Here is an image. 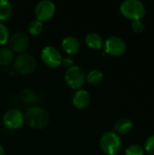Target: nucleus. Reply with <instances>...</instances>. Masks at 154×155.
<instances>
[{
	"label": "nucleus",
	"mask_w": 154,
	"mask_h": 155,
	"mask_svg": "<svg viewBox=\"0 0 154 155\" xmlns=\"http://www.w3.org/2000/svg\"><path fill=\"white\" fill-rule=\"evenodd\" d=\"M27 124L34 129H43L49 124V113L43 107L32 106L28 108L25 114Z\"/></svg>",
	"instance_id": "obj_1"
},
{
	"label": "nucleus",
	"mask_w": 154,
	"mask_h": 155,
	"mask_svg": "<svg viewBox=\"0 0 154 155\" xmlns=\"http://www.w3.org/2000/svg\"><path fill=\"white\" fill-rule=\"evenodd\" d=\"M122 15L133 21L143 18L146 14L144 4L140 0H125L120 5Z\"/></svg>",
	"instance_id": "obj_2"
},
{
	"label": "nucleus",
	"mask_w": 154,
	"mask_h": 155,
	"mask_svg": "<svg viewBox=\"0 0 154 155\" xmlns=\"http://www.w3.org/2000/svg\"><path fill=\"white\" fill-rule=\"evenodd\" d=\"M122 139L114 132L104 133L100 139V146L107 155H117L122 150Z\"/></svg>",
	"instance_id": "obj_3"
},
{
	"label": "nucleus",
	"mask_w": 154,
	"mask_h": 155,
	"mask_svg": "<svg viewBox=\"0 0 154 155\" xmlns=\"http://www.w3.org/2000/svg\"><path fill=\"white\" fill-rule=\"evenodd\" d=\"M37 63L35 58L26 53H22L18 54L14 61L15 70L21 74H30L34 73L36 69Z\"/></svg>",
	"instance_id": "obj_4"
},
{
	"label": "nucleus",
	"mask_w": 154,
	"mask_h": 155,
	"mask_svg": "<svg viewBox=\"0 0 154 155\" xmlns=\"http://www.w3.org/2000/svg\"><path fill=\"white\" fill-rule=\"evenodd\" d=\"M64 80L66 84L72 89H80L86 81L84 71L77 65H74L67 69L64 74Z\"/></svg>",
	"instance_id": "obj_5"
},
{
	"label": "nucleus",
	"mask_w": 154,
	"mask_h": 155,
	"mask_svg": "<svg viewBox=\"0 0 154 155\" xmlns=\"http://www.w3.org/2000/svg\"><path fill=\"white\" fill-rule=\"evenodd\" d=\"M106 54L113 56L123 55L126 51V43L123 38L117 35L109 36L103 44Z\"/></svg>",
	"instance_id": "obj_6"
},
{
	"label": "nucleus",
	"mask_w": 154,
	"mask_h": 155,
	"mask_svg": "<svg viewBox=\"0 0 154 155\" xmlns=\"http://www.w3.org/2000/svg\"><path fill=\"white\" fill-rule=\"evenodd\" d=\"M25 121V115L18 109H9L3 116V124L9 130L19 129Z\"/></svg>",
	"instance_id": "obj_7"
},
{
	"label": "nucleus",
	"mask_w": 154,
	"mask_h": 155,
	"mask_svg": "<svg viewBox=\"0 0 154 155\" xmlns=\"http://www.w3.org/2000/svg\"><path fill=\"white\" fill-rule=\"evenodd\" d=\"M41 58L45 65L51 68H55L61 64L63 57L56 47L48 45L43 48L41 52Z\"/></svg>",
	"instance_id": "obj_8"
},
{
	"label": "nucleus",
	"mask_w": 154,
	"mask_h": 155,
	"mask_svg": "<svg viewBox=\"0 0 154 155\" xmlns=\"http://www.w3.org/2000/svg\"><path fill=\"white\" fill-rule=\"evenodd\" d=\"M55 13V5L50 0H42L35 5L34 14L36 19L44 22L49 20Z\"/></svg>",
	"instance_id": "obj_9"
},
{
	"label": "nucleus",
	"mask_w": 154,
	"mask_h": 155,
	"mask_svg": "<svg viewBox=\"0 0 154 155\" xmlns=\"http://www.w3.org/2000/svg\"><path fill=\"white\" fill-rule=\"evenodd\" d=\"M9 46L13 52L24 53L29 46V38L24 32H16L9 38Z\"/></svg>",
	"instance_id": "obj_10"
},
{
	"label": "nucleus",
	"mask_w": 154,
	"mask_h": 155,
	"mask_svg": "<svg viewBox=\"0 0 154 155\" xmlns=\"http://www.w3.org/2000/svg\"><path fill=\"white\" fill-rule=\"evenodd\" d=\"M73 104L79 110H84L91 104V95L88 91L84 89L77 90L72 98Z\"/></svg>",
	"instance_id": "obj_11"
},
{
	"label": "nucleus",
	"mask_w": 154,
	"mask_h": 155,
	"mask_svg": "<svg viewBox=\"0 0 154 155\" xmlns=\"http://www.w3.org/2000/svg\"><path fill=\"white\" fill-rule=\"evenodd\" d=\"M63 50L69 54H75L80 50V42L74 36H66L62 41Z\"/></svg>",
	"instance_id": "obj_12"
},
{
	"label": "nucleus",
	"mask_w": 154,
	"mask_h": 155,
	"mask_svg": "<svg viewBox=\"0 0 154 155\" xmlns=\"http://www.w3.org/2000/svg\"><path fill=\"white\" fill-rule=\"evenodd\" d=\"M85 44L87 45V46H89L92 49H95V50H99L103 46L104 41L103 39V37L94 32H91L88 33L85 35Z\"/></svg>",
	"instance_id": "obj_13"
},
{
	"label": "nucleus",
	"mask_w": 154,
	"mask_h": 155,
	"mask_svg": "<svg viewBox=\"0 0 154 155\" xmlns=\"http://www.w3.org/2000/svg\"><path fill=\"white\" fill-rule=\"evenodd\" d=\"M133 127V122L128 118H121L119 119L113 125L114 133L119 134H129Z\"/></svg>",
	"instance_id": "obj_14"
},
{
	"label": "nucleus",
	"mask_w": 154,
	"mask_h": 155,
	"mask_svg": "<svg viewBox=\"0 0 154 155\" xmlns=\"http://www.w3.org/2000/svg\"><path fill=\"white\" fill-rule=\"evenodd\" d=\"M12 5L7 0H0V21L8 20L12 15Z\"/></svg>",
	"instance_id": "obj_15"
},
{
	"label": "nucleus",
	"mask_w": 154,
	"mask_h": 155,
	"mask_svg": "<svg viewBox=\"0 0 154 155\" xmlns=\"http://www.w3.org/2000/svg\"><path fill=\"white\" fill-rule=\"evenodd\" d=\"M14 52L8 47L0 48V65H8L14 60Z\"/></svg>",
	"instance_id": "obj_16"
},
{
	"label": "nucleus",
	"mask_w": 154,
	"mask_h": 155,
	"mask_svg": "<svg viewBox=\"0 0 154 155\" xmlns=\"http://www.w3.org/2000/svg\"><path fill=\"white\" fill-rule=\"evenodd\" d=\"M103 74L98 69H93V70L90 71L88 73V74L86 75V81L91 85L99 84L103 81Z\"/></svg>",
	"instance_id": "obj_17"
},
{
	"label": "nucleus",
	"mask_w": 154,
	"mask_h": 155,
	"mask_svg": "<svg viewBox=\"0 0 154 155\" xmlns=\"http://www.w3.org/2000/svg\"><path fill=\"white\" fill-rule=\"evenodd\" d=\"M43 28H44L43 22L40 21V20H38V19H34L30 23L29 27H28V30H29V33L32 35H38L43 31Z\"/></svg>",
	"instance_id": "obj_18"
},
{
	"label": "nucleus",
	"mask_w": 154,
	"mask_h": 155,
	"mask_svg": "<svg viewBox=\"0 0 154 155\" xmlns=\"http://www.w3.org/2000/svg\"><path fill=\"white\" fill-rule=\"evenodd\" d=\"M125 155H143L144 154V149L142 145L138 143H133L128 146L125 150Z\"/></svg>",
	"instance_id": "obj_19"
},
{
	"label": "nucleus",
	"mask_w": 154,
	"mask_h": 155,
	"mask_svg": "<svg viewBox=\"0 0 154 155\" xmlns=\"http://www.w3.org/2000/svg\"><path fill=\"white\" fill-rule=\"evenodd\" d=\"M9 39V30L5 25L0 23V45H5Z\"/></svg>",
	"instance_id": "obj_20"
},
{
	"label": "nucleus",
	"mask_w": 154,
	"mask_h": 155,
	"mask_svg": "<svg viewBox=\"0 0 154 155\" xmlns=\"http://www.w3.org/2000/svg\"><path fill=\"white\" fill-rule=\"evenodd\" d=\"M144 151L150 155H154V134L149 136L144 143Z\"/></svg>",
	"instance_id": "obj_21"
},
{
	"label": "nucleus",
	"mask_w": 154,
	"mask_h": 155,
	"mask_svg": "<svg viewBox=\"0 0 154 155\" xmlns=\"http://www.w3.org/2000/svg\"><path fill=\"white\" fill-rule=\"evenodd\" d=\"M144 28H145V25L141 19L133 21V23H132V30L134 33L141 34V33H143L144 31Z\"/></svg>",
	"instance_id": "obj_22"
},
{
	"label": "nucleus",
	"mask_w": 154,
	"mask_h": 155,
	"mask_svg": "<svg viewBox=\"0 0 154 155\" xmlns=\"http://www.w3.org/2000/svg\"><path fill=\"white\" fill-rule=\"evenodd\" d=\"M22 99L24 101H25V103H33L35 96H34V94L33 91L29 90V89H25L22 92Z\"/></svg>",
	"instance_id": "obj_23"
},
{
	"label": "nucleus",
	"mask_w": 154,
	"mask_h": 155,
	"mask_svg": "<svg viewBox=\"0 0 154 155\" xmlns=\"http://www.w3.org/2000/svg\"><path fill=\"white\" fill-rule=\"evenodd\" d=\"M61 64L64 67H65L66 69H69V68H71L72 66L74 65V62L71 57H64V58H62Z\"/></svg>",
	"instance_id": "obj_24"
},
{
	"label": "nucleus",
	"mask_w": 154,
	"mask_h": 155,
	"mask_svg": "<svg viewBox=\"0 0 154 155\" xmlns=\"http://www.w3.org/2000/svg\"><path fill=\"white\" fill-rule=\"evenodd\" d=\"M0 155H5V150L1 144H0Z\"/></svg>",
	"instance_id": "obj_25"
}]
</instances>
